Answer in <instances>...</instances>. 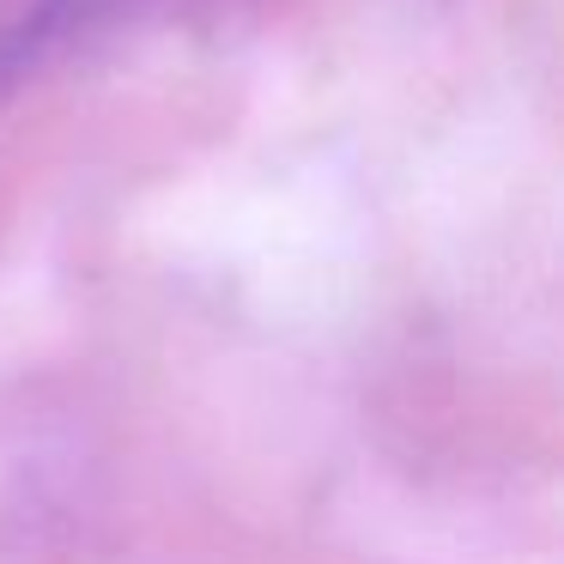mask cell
I'll use <instances>...</instances> for the list:
<instances>
[{
  "instance_id": "6da1fadb",
  "label": "cell",
  "mask_w": 564,
  "mask_h": 564,
  "mask_svg": "<svg viewBox=\"0 0 564 564\" xmlns=\"http://www.w3.org/2000/svg\"><path fill=\"white\" fill-rule=\"evenodd\" d=\"M140 7H159V0H31L25 13L0 31V91H13L19 79H31L43 62L86 43L91 31L134 19Z\"/></svg>"
}]
</instances>
